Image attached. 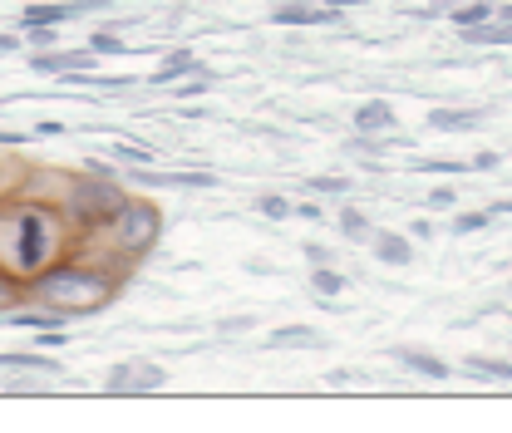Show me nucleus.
Masks as SVG:
<instances>
[{
	"label": "nucleus",
	"mask_w": 512,
	"mask_h": 433,
	"mask_svg": "<svg viewBox=\"0 0 512 433\" xmlns=\"http://www.w3.org/2000/svg\"><path fill=\"white\" fill-rule=\"evenodd\" d=\"M448 15H453V25H458V30H468V25L493 20V0H468V5H453Z\"/></svg>",
	"instance_id": "nucleus-14"
},
{
	"label": "nucleus",
	"mask_w": 512,
	"mask_h": 433,
	"mask_svg": "<svg viewBox=\"0 0 512 433\" xmlns=\"http://www.w3.org/2000/svg\"><path fill=\"white\" fill-rule=\"evenodd\" d=\"M35 301L55 310V315H89L114 296V281L104 271H84V266H60V271H45L35 276Z\"/></svg>",
	"instance_id": "nucleus-2"
},
{
	"label": "nucleus",
	"mask_w": 512,
	"mask_h": 433,
	"mask_svg": "<svg viewBox=\"0 0 512 433\" xmlns=\"http://www.w3.org/2000/svg\"><path fill=\"white\" fill-rule=\"evenodd\" d=\"M114 153L124 163H153V148H133V143H114Z\"/></svg>",
	"instance_id": "nucleus-21"
},
{
	"label": "nucleus",
	"mask_w": 512,
	"mask_h": 433,
	"mask_svg": "<svg viewBox=\"0 0 512 433\" xmlns=\"http://www.w3.org/2000/svg\"><path fill=\"white\" fill-rule=\"evenodd\" d=\"M271 345H320V330H311V325H286V330L271 335Z\"/></svg>",
	"instance_id": "nucleus-16"
},
{
	"label": "nucleus",
	"mask_w": 512,
	"mask_h": 433,
	"mask_svg": "<svg viewBox=\"0 0 512 433\" xmlns=\"http://www.w3.org/2000/svg\"><path fill=\"white\" fill-rule=\"evenodd\" d=\"M311 281H316V296H320V301H330V296H340V291H345V276H340V271H330V266H320Z\"/></svg>",
	"instance_id": "nucleus-17"
},
{
	"label": "nucleus",
	"mask_w": 512,
	"mask_h": 433,
	"mask_svg": "<svg viewBox=\"0 0 512 433\" xmlns=\"http://www.w3.org/2000/svg\"><path fill=\"white\" fill-rule=\"evenodd\" d=\"M188 69H197V60H192L188 50H183V55H168V60H163V69L153 74V84H168L173 74H188Z\"/></svg>",
	"instance_id": "nucleus-18"
},
{
	"label": "nucleus",
	"mask_w": 512,
	"mask_h": 433,
	"mask_svg": "<svg viewBox=\"0 0 512 433\" xmlns=\"http://www.w3.org/2000/svg\"><path fill=\"white\" fill-rule=\"evenodd\" d=\"M276 20L281 25H320V20H335V10L325 5V10H311V0H286L281 10H276Z\"/></svg>",
	"instance_id": "nucleus-7"
},
{
	"label": "nucleus",
	"mask_w": 512,
	"mask_h": 433,
	"mask_svg": "<svg viewBox=\"0 0 512 433\" xmlns=\"http://www.w3.org/2000/svg\"><path fill=\"white\" fill-rule=\"evenodd\" d=\"M453 202H458V197H453V187H434V192H429V207H434V212H448Z\"/></svg>",
	"instance_id": "nucleus-23"
},
{
	"label": "nucleus",
	"mask_w": 512,
	"mask_h": 433,
	"mask_svg": "<svg viewBox=\"0 0 512 433\" xmlns=\"http://www.w3.org/2000/svg\"><path fill=\"white\" fill-rule=\"evenodd\" d=\"M488 222V212H473V217H458V232H478Z\"/></svg>",
	"instance_id": "nucleus-26"
},
{
	"label": "nucleus",
	"mask_w": 512,
	"mask_h": 433,
	"mask_svg": "<svg viewBox=\"0 0 512 433\" xmlns=\"http://www.w3.org/2000/svg\"><path fill=\"white\" fill-rule=\"evenodd\" d=\"M109 227H114V242L124 251H148L158 242V232H163V217H158L153 202H124Z\"/></svg>",
	"instance_id": "nucleus-4"
},
{
	"label": "nucleus",
	"mask_w": 512,
	"mask_h": 433,
	"mask_svg": "<svg viewBox=\"0 0 512 433\" xmlns=\"http://www.w3.org/2000/svg\"><path fill=\"white\" fill-rule=\"evenodd\" d=\"M399 365L414 374H424V379H448V365L444 360H434V355H419V350H399Z\"/></svg>",
	"instance_id": "nucleus-11"
},
{
	"label": "nucleus",
	"mask_w": 512,
	"mask_h": 433,
	"mask_svg": "<svg viewBox=\"0 0 512 433\" xmlns=\"http://www.w3.org/2000/svg\"><path fill=\"white\" fill-rule=\"evenodd\" d=\"M463 370L478 374V379H503V384H512V365H508V360H483V355H468V360H463Z\"/></svg>",
	"instance_id": "nucleus-15"
},
{
	"label": "nucleus",
	"mask_w": 512,
	"mask_h": 433,
	"mask_svg": "<svg viewBox=\"0 0 512 433\" xmlns=\"http://www.w3.org/2000/svg\"><path fill=\"white\" fill-rule=\"evenodd\" d=\"M0 370H20V374H64L60 360H40V355H0Z\"/></svg>",
	"instance_id": "nucleus-13"
},
{
	"label": "nucleus",
	"mask_w": 512,
	"mask_h": 433,
	"mask_svg": "<svg viewBox=\"0 0 512 433\" xmlns=\"http://www.w3.org/2000/svg\"><path fill=\"white\" fill-rule=\"evenodd\" d=\"M498 163H503V158H498V153H478V158H473V168H478V173H493V168H498Z\"/></svg>",
	"instance_id": "nucleus-25"
},
{
	"label": "nucleus",
	"mask_w": 512,
	"mask_h": 433,
	"mask_svg": "<svg viewBox=\"0 0 512 433\" xmlns=\"http://www.w3.org/2000/svg\"><path fill=\"white\" fill-rule=\"evenodd\" d=\"M256 207H261V212H266L271 222H281V217H291V202H286V197H261Z\"/></svg>",
	"instance_id": "nucleus-19"
},
{
	"label": "nucleus",
	"mask_w": 512,
	"mask_h": 433,
	"mask_svg": "<svg viewBox=\"0 0 512 433\" xmlns=\"http://www.w3.org/2000/svg\"><path fill=\"white\" fill-rule=\"evenodd\" d=\"M340 227H345V237H360V232H365V217H360L355 207H345V212H340Z\"/></svg>",
	"instance_id": "nucleus-22"
},
{
	"label": "nucleus",
	"mask_w": 512,
	"mask_h": 433,
	"mask_svg": "<svg viewBox=\"0 0 512 433\" xmlns=\"http://www.w3.org/2000/svg\"><path fill=\"white\" fill-rule=\"evenodd\" d=\"M429 124L439 128V133H458V128L478 124V109H434V114H429Z\"/></svg>",
	"instance_id": "nucleus-12"
},
{
	"label": "nucleus",
	"mask_w": 512,
	"mask_h": 433,
	"mask_svg": "<svg viewBox=\"0 0 512 433\" xmlns=\"http://www.w3.org/2000/svg\"><path fill=\"white\" fill-rule=\"evenodd\" d=\"M163 384H168L163 365H138V360L114 365L109 379H104V389H109V394H153V389H163Z\"/></svg>",
	"instance_id": "nucleus-5"
},
{
	"label": "nucleus",
	"mask_w": 512,
	"mask_h": 433,
	"mask_svg": "<svg viewBox=\"0 0 512 433\" xmlns=\"http://www.w3.org/2000/svg\"><path fill=\"white\" fill-rule=\"evenodd\" d=\"M355 128H360V133H389V128H394V109H389L384 99H370V104H360Z\"/></svg>",
	"instance_id": "nucleus-8"
},
{
	"label": "nucleus",
	"mask_w": 512,
	"mask_h": 433,
	"mask_svg": "<svg viewBox=\"0 0 512 433\" xmlns=\"http://www.w3.org/2000/svg\"><path fill=\"white\" fill-rule=\"evenodd\" d=\"M128 45H119V40H114V35H94V40H89V55H124Z\"/></svg>",
	"instance_id": "nucleus-20"
},
{
	"label": "nucleus",
	"mask_w": 512,
	"mask_h": 433,
	"mask_svg": "<svg viewBox=\"0 0 512 433\" xmlns=\"http://www.w3.org/2000/svg\"><path fill=\"white\" fill-rule=\"evenodd\" d=\"M5 222H10V237L0 232V247H5V256H10V266H15L20 276H35V271L55 256V242H60L55 217H50L45 207L25 202V207H10Z\"/></svg>",
	"instance_id": "nucleus-1"
},
{
	"label": "nucleus",
	"mask_w": 512,
	"mask_h": 433,
	"mask_svg": "<svg viewBox=\"0 0 512 433\" xmlns=\"http://www.w3.org/2000/svg\"><path fill=\"white\" fill-rule=\"evenodd\" d=\"M15 301H20V286H15V281L0 271V306H15Z\"/></svg>",
	"instance_id": "nucleus-24"
},
{
	"label": "nucleus",
	"mask_w": 512,
	"mask_h": 433,
	"mask_svg": "<svg viewBox=\"0 0 512 433\" xmlns=\"http://www.w3.org/2000/svg\"><path fill=\"white\" fill-rule=\"evenodd\" d=\"M463 40H468V45H512V20H483V25H468Z\"/></svg>",
	"instance_id": "nucleus-9"
},
{
	"label": "nucleus",
	"mask_w": 512,
	"mask_h": 433,
	"mask_svg": "<svg viewBox=\"0 0 512 433\" xmlns=\"http://www.w3.org/2000/svg\"><path fill=\"white\" fill-rule=\"evenodd\" d=\"M325 5H330V10H340V5H360V0H325Z\"/></svg>",
	"instance_id": "nucleus-28"
},
{
	"label": "nucleus",
	"mask_w": 512,
	"mask_h": 433,
	"mask_svg": "<svg viewBox=\"0 0 512 433\" xmlns=\"http://www.w3.org/2000/svg\"><path fill=\"white\" fill-rule=\"evenodd\" d=\"M74 15H84V5H30V10H25V30L64 25V20H74Z\"/></svg>",
	"instance_id": "nucleus-6"
},
{
	"label": "nucleus",
	"mask_w": 512,
	"mask_h": 433,
	"mask_svg": "<svg viewBox=\"0 0 512 433\" xmlns=\"http://www.w3.org/2000/svg\"><path fill=\"white\" fill-rule=\"evenodd\" d=\"M119 207H124V192L109 183V178H94V173L69 187V202H64V212H69L79 227H109Z\"/></svg>",
	"instance_id": "nucleus-3"
},
{
	"label": "nucleus",
	"mask_w": 512,
	"mask_h": 433,
	"mask_svg": "<svg viewBox=\"0 0 512 433\" xmlns=\"http://www.w3.org/2000/svg\"><path fill=\"white\" fill-rule=\"evenodd\" d=\"M320 192H345V178H316Z\"/></svg>",
	"instance_id": "nucleus-27"
},
{
	"label": "nucleus",
	"mask_w": 512,
	"mask_h": 433,
	"mask_svg": "<svg viewBox=\"0 0 512 433\" xmlns=\"http://www.w3.org/2000/svg\"><path fill=\"white\" fill-rule=\"evenodd\" d=\"M375 256L389 261V266H409V261H414V247H409L399 232H375Z\"/></svg>",
	"instance_id": "nucleus-10"
}]
</instances>
